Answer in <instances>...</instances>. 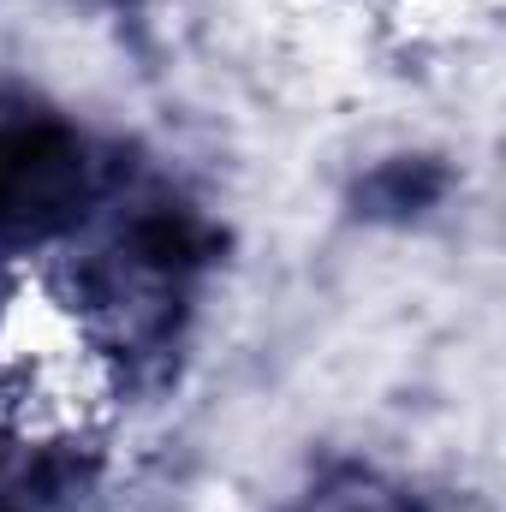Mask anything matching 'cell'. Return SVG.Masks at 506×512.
Returning a JSON list of instances; mask_svg holds the SVG:
<instances>
[{
  "mask_svg": "<svg viewBox=\"0 0 506 512\" xmlns=\"http://www.w3.org/2000/svg\"><path fill=\"white\" fill-rule=\"evenodd\" d=\"M298 512H423L405 489H387L364 471H346V477H328L322 489H310V501Z\"/></svg>",
  "mask_w": 506,
  "mask_h": 512,
  "instance_id": "5",
  "label": "cell"
},
{
  "mask_svg": "<svg viewBox=\"0 0 506 512\" xmlns=\"http://www.w3.org/2000/svg\"><path fill=\"white\" fill-rule=\"evenodd\" d=\"M90 495V459L72 447H42L0 459V512H78Z\"/></svg>",
  "mask_w": 506,
  "mask_h": 512,
  "instance_id": "3",
  "label": "cell"
},
{
  "mask_svg": "<svg viewBox=\"0 0 506 512\" xmlns=\"http://www.w3.org/2000/svg\"><path fill=\"white\" fill-rule=\"evenodd\" d=\"M215 262V233L209 221L179 203V197H143L108 227V239L84 262V304L96 328L120 352H149L167 346L191 286Z\"/></svg>",
  "mask_w": 506,
  "mask_h": 512,
  "instance_id": "1",
  "label": "cell"
},
{
  "mask_svg": "<svg viewBox=\"0 0 506 512\" xmlns=\"http://www.w3.org/2000/svg\"><path fill=\"white\" fill-rule=\"evenodd\" d=\"M96 197V143L48 108L0 96V251H30L72 233Z\"/></svg>",
  "mask_w": 506,
  "mask_h": 512,
  "instance_id": "2",
  "label": "cell"
},
{
  "mask_svg": "<svg viewBox=\"0 0 506 512\" xmlns=\"http://www.w3.org/2000/svg\"><path fill=\"white\" fill-rule=\"evenodd\" d=\"M447 191V167L429 161V155H399V161H381L376 173L358 185V203L364 215L376 221H411L423 209H435Z\"/></svg>",
  "mask_w": 506,
  "mask_h": 512,
  "instance_id": "4",
  "label": "cell"
}]
</instances>
